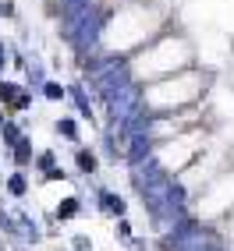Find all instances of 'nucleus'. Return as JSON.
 <instances>
[{
	"mask_svg": "<svg viewBox=\"0 0 234 251\" xmlns=\"http://www.w3.org/2000/svg\"><path fill=\"white\" fill-rule=\"evenodd\" d=\"M75 212H78V202H75V198H64V202H60V209H57V216H60V220H71Z\"/></svg>",
	"mask_w": 234,
	"mask_h": 251,
	"instance_id": "0eeeda50",
	"label": "nucleus"
},
{
	"mask_svg": "<svg viewBox=\"0 0 234 251\" xmlns=\"http://www.w3.org/2000/svg\"><path fill=\"white\" fill-rule=\"evenodd\" d=\"M39 166H43V170H54V156L43 152V156H39Z\"/></svg>",
	"mask_w": 234,
	"mask_h": 251,
	"instance_id": "4468645a",
	"label": "nucleus"
},
{
	"mask_svg": "<svg viewBox=\"0 0 234 251\" xmlns=\"http://www.w3.org/2000/svg\"><path fill=\"white\" fill-rule=\"evenodd\" d=\"M4 57H7V53H4V46H0V64H4Z\"/></svg>",
	"mask_w": 234,
	"mask_h": 251,
	"instance_id": "2eb2a0df",
	"label": "nucleus"
},
{
	"mask_svg": "<svg viewBox=\"0 0 234 251\" xmlns=\"http://www.w3.org/2000/svg\"><path fill=\"white\" fill-rule=\"evenodd\" d=\"M22 89L18 85H11V81H0V99H4V103H11V106H18L22 103Z\"/></svg>",
	"mask_w": 234,
	"mask_h": 251,
	"instance_id": "20e7f679",
	"label": "nucleus"
},
{
	"mask_svg": "<svg viewBox=\"0 0 234 251\" xmlns=\"http://www.w3.org/2000/svg\"><path fill=\"white\" fill-rule=\"evenodd\" d=\"M78 166L92 174V170H96V156H92V152H78Z\"/></svg>",
	"mask_w": 234,
	"mask_h": 251,
	"instance_id": "1a4fd4ad",
	"label": "nucleus"
},
{
	"mask_svg": "<svg viewBox=\"0 0 234 251\" xmlns=\"http://www.w3.org/2000/svg\"><path fill=\"white\" fill-rule=\"evenodd\" d=\"M139 110L142 106H139V89L135 85H128V89L110 96V117H114V121H131Z\"/></svg>",
	"mask_w": 234,
	"mask_h": 251,
	"instance_id": "f03ea898",
	"label": "nucleus"
},
{
	"mask_svg": "<svg viewBox=\"0 0 234 251\" xmlns=\"http://www.w3.org/2000/svg\"><path fill=\"white\" fill-rule=\"evenodd\" d=\"M64 11H68V18H75V14H86L89 11V0H60Z\"/></svg>",
	"mask_w": 234,
	"mask_h": 251,
	"instance_id": "39448f33",
	"label": "nucleus"
},
{
	"mask_svg": "<svg viewBox=\"0 0 234 251\" xmlns=\"http://www.w3.org/2000/svg\"><path fill=\"white\" fill-rule=\"evenodd\" d=\"M99 25H103V14H86L82 18V25H78V32H75V43H78V50H86V46H92L96 43V36H99Z\"/></svg>",
	"mask_w": 234,
	"mask_h": 251,
	"instance_id": "7ed1b4c3",
	"label": "nucleus"
},
{
	"mask_svg": "<svg viewBox=\"0 0 234 251\" xmlns=\"http://www.w3.org/2000/svg\"><path fill=\"white\" fill-rule=\"evenodd\" d=\"M14 149H18V152H14V156H18V163H29V142L22 138V142L14 145Z\"/></svg>",
	"mask_w": 234,
	"mask_h": 251,
	"instance_id": "ddd939ff",
	"label": "nucleus"
},
{
	"mask_svg": "<svg viewBox=\"0 0 234 251\" xmlns=\"http://www.w3.org/2000/svg\"><path fill=\"white\" fill-rule=\"evenodd\" d=\"M43 92H46V99H60V96H64V89L54 85V81H50V85H43Z\"/></svg>",
	"mask_w": 234,
	"mask_h": 251,
	"instance_id": "f8f14e48",
	"label": "nucleus"
},
{
	"mask_svg": "<svg viewBox=\"0 0 234 251\" xmlns=\"http://www.w3.org/2000/svg\"><path fill=\"white\" fill-rule=\"evenodd\" d=\"M0 127H4V117H0Z\"/></svg>",
	"mask_w": 234,
	"mask_h": 251,
	"instance_id": "dca6fc26",
	"label": "nucleus"
},
{
	"mask_svg": "<svg viewBox=\"0 0 234 251\" xmlns=\"http://www.w3.org/2000/svg\"><path fill=\"white\" fill-rule=\"evenodd\" d=\"M4 138H7L11 145H18V142H22V135H18V127H14V124H4Z\"/></svg>",
	"mask_w": 234,
	"mask_h": 251,
	"instance_id": "9b49d317",
	"label": "nucleus"
},
{
	"mask_svg": "<svg viewBox=\"0 0 234 251\" xmlns=\"http://www.w3.org/2000/svg\"><path fill=\"white\" fill-rule=\"evenodd\" d=\"M103 209L114 212V216H121V212H124V202H121L117 195H103Z\"/></svg>",
	"mask_w": 234,
	"mask_h": 251,
	"instance_id": "423d86ee",
	"label": "nucleus"
},
{
	"mask_svg": "<svg viewBox=\"0 0 234 251\" xmlns=\"http://www.w3.org/2000/svg\"><path fill=\"white\" fill-rule=\"evenodd\" d=\"M57 127H60V135H64V138H78V131H75V121H60Z\"/></svg>",
	"mask_w": 234,
	"mask_h": 251,
	"instance_id": "9d476101",
	"label": "nucleus"
},
{
	"mask_svg": "<svg viewBox=\"0 0 234 251\" xmlns=\"http://www.w3.org/2000/svg\"><path fill=\"white\" fill-rule=\"evenodd\" d=\"M7 188H11V195H25V177H22V174H14V177L7 180Z\"/></svg>",
	"mask_w": 234,
	"mask_h": 251,
	"instance_id": "6e6552de",
	"label": "nucleus"
},
{
	"mask_svg": "<svg viewBox=\"0 0 234 251\" xmlns=\"http://www.w3.org/2000/svg\"><path fill=\"white\" fill-rule=\"evenodd\" d=\"M92 78H96V85L103 89L107 96L128 89V68H124V60H117V57H110V60H103V64H96Z\"/></svg>",
	"mask_w": 234,
	"mask_h": 251,
	"instance_id": "f257e3e1",
	"label": "nucleus"
}]
</instances>
